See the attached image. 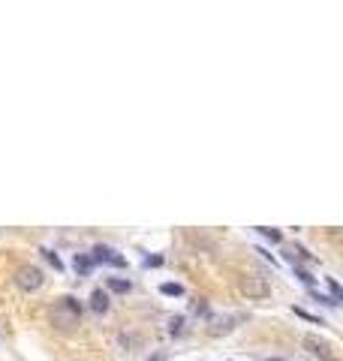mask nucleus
Instances as JSON below:
<instances>
[{
    "instance_id": "nucleus-1",
    "label": "nucleus",
    "mask_w": 343,
    "mask_h": 361,
    "mask_svg": "<svg viewBox=\"0 0 343 361\" xmlns=\"http://www.w3.org/2000/svg\"><path fill=\"white\" fill-rule=\"evenodd\" d=\"M79 316H82V304L75 301L72 295L60 298V304L54 307V325H60V328H72V325H79Z\"/></svg>"
},
{
    "instance_id": "nucleus-2",
    "label": "nucleus",
    "mask_w": 343,
    "mask_h": 361,
    "mask_svg": "<svg viewBox=\"0 0 343 361\" xmlns=\"http://www.w3.org/2000/svg\"><path fill=\"white\" fill-rule=\"evenodd\" d=\"M238 286H241V292L247 298H253V301H262V298L271 295V283H268V277H262V274H244Z\"/></svg>"
},
{
    "instance_id": "nucleus-3",
    "label": "nucleus",
    "mask_w": 343,
    "mask_h": 361,
    "mask_svg": "<svg viewBox=\"0 0 343 361\" xmlns=\"http://www.w3.org/2000/svg\"><path fill=\"white\" fill-rule=\"evenodd\" d=\"M43 283H46V274L36 268V265H24L15 274V286L21 289V292H40Z\"/></svg>"
},
{
    "instance_id": "nucleus-4",
    "label": "nucleus",
    "mask_w": 343,
    "mask_h": 361,
    "mask_svg": "<svg viewBox=\"0 0 343 361\" xmlns=\"http://www.w3.org/2000/svg\"><path fill=\"white\" fill-rule=\"evenodd\" d=\"M91 259H94V265L99 262H105V265H114V268H127V259L121 256L118 250H111V247H105V244H97L94 247V253H91Z\"/></svg>"
},
{
    "instance_id": "nucleus-5",
    "label": "nucleus",
    "mask_w": 343,
    "mask_h": 361,
    "mask_svg": "<svg viewBox=\"0 0 343 361\" xmlns=\"http://www.w3.org/2000/svg\"><path fill=\"white\" fill-rule=\"evenodd\" d=\"M304 346H307L313 355H319L322 361H331V346H328V340H322V337H316V334H307V337H304Z\"/></svg>"
},
{
    "instance_id": "nucleus-6",
    "label": "nucleus",
    "mask_w": 343,
    "mask_h": 361,
    "mask_svg": "<svg viewBox=\"0 0 343 361\" xmlns=\"http://www.w3.org/2000/svg\"><path fill=\"white\" fill-rule=\"evenodd\" d=\"M72 268H75V274H79V277H88V274L94 271V259L88 256V253H75Z\"/></svg>"
},
{
    "instance_id": "nucleus-7",
    "label": "nucleus",
    "mask_w": 343,
    "mask_h": 361,
    "mask_svg": "<svg viewBox=\"0 0 343 361\" xmlns=\"http://www.w3.org/2000/svg\"><path fill=\"white\" fill-rule=\"evenodd\" d=\"M91 310H94V313H105V310H108V295L102 292V289H94V295H91Z\"/></svg>"
},
{
    "instance_id": "nucleus-8",
    "label": "nucleus",
    "mask_w": 343,
    "mask_h": 361,
    "mask_svg": "<svg viewBox=\"0 0 343 361\" xmlns=\"http://www.w3.org/2000/svg\"><path fill=\"white\" fill-rule=\"evenodd\" d=\"M105 283H108L111 292H121V295H127L130 289H133V283H130V280H124V277H108Z\"/></svg>"
},
{
    "instance_id": "nucleus-9",
    "label": "nucleus",
    "mask_w": 343,
    "mask_h": 361,
    "mask_svg": "<svg viewBox=\"0 0 343 361\" xmlns=\"http://www.w3.org/2000/svg\"><path fill=\"white\" fill-rule=\"evenodd\" d=\"M160 292H163V295H175V298H178V295H184V286H181V283H163V286H160Z\"/></svg>"
},
{
    "instance_id": "nucleus-10",
    "label": "nucleus",
    "mask_w": 343,
    "mask_h": 361,
    "mask_svg": "<svg viewBox=\"0 0 343 361\" xmlns=\"http://www.w3.org/2000/svg\"><path fill=\"white\" fill-rule=\"evenodd\" d=\"M325 283H328V289H331V301H340V298H343V289H340V283H337L334 277H325Z\"/></svg>"
},
{
    "instance_id": "nucleus-11",
    "label": "nucleus",
    "mask_w": 343,
    "mask_h": 361,
    "mask_svg": "<svg viewBox=\"0 0 343 361\" xmlns=\"http://www.w3.org/2000/svg\"><path fill=\"white\" fill-rule=\"evenodd\" d=\"M259 232H262L265 238H268L271 244H280V241H283V235H280L277 229H268V226H259Z\"/></svg>"
},
{
    "instance_id": "nucleus-12",
    "label": "nucleus",
    "mask_w": 343,
    "mask_h": 361,
    "mask_svg": "<svg viewBox=\"0 0 343 361\" xmlns=\"http://www.w3.org/2000/svg\"><path fill=\"white\" fill-rule=\"evenodd\" d=\"M169 331H172V334H181V331H184V316H172V319H169Z\"/></svg>"
},
{
    "instance_id": "nucleus-13",
    "label": "nucleus",
    "mask_w": 343,
    "mask_h": 361,
    "mask_svg": "<svg viewBox=\"0 0 343 361\" xmlns=\"http://www.w3.org/2000/svg\"><path fill=\"white\" fill-rule=\"evenodd\" d=\"M43 253H46V259L54 265V271H63V262H60V256H57L54 250H43Z\"/></svg>"
},
{
    "instance_id": "nucleus-14",
    "label": "nucleus",
    "mask_w": 343,
    "mask_h": 361,
    "mask_svg": "<svg viewBox=\"0 0 343 361\" xmlns=\"http://www.w3.org/2000/svg\"><path fill=\"white\" fill-rule=\"evenodd\" d=\"M295 277H298L304 286H310V289H313V283H316V277H310L307 271H301V268H295Z\"/></svg>"
},
{
    "instance_id": "nucleus-15",
    "label": "nucleus",
    "mask_w": 343,
    "mask_h": 361,
    "mask_svg": "<svg viewBox=\"0 0 343 361\" xmlns=\"http://www.w3.org/2000/svg\"><path fill=\"white\" fill-rule=\"evenodd\" d=\"M145 265H147V268H157V265H163V259H160V256H147Z\"/></svg>"
},
{
    "instance_id": "nucleus-16",
    "label": "nucleus",
    "mask_w": 343,
    "mask_h": 361,
    "mask_svg": "<svg viewBox=\"0 0 343 361\" xmlns=\"http://www.w3.org/2000/svg\"><path fill=\"white\" fill-rule=\"evenodd\" d=\"M265 361H283V358H265Z\"/></svg>"
},
{
    "instance_id": "nucleus-17",
    "label": "nucleus",
    "mask_w": 343,
    "mask_h": 361,
    "mask_svg": "<svg viewBox=\"0 0 343 361\" xmlns=\"http://www.w3.org/2000/svg\"><path fill=\"white\" fill-rule=\"evenodd\" d=\"M150 361H160V358H157V355H154V358H150Z\"/></svg>"
}]
</instances>
